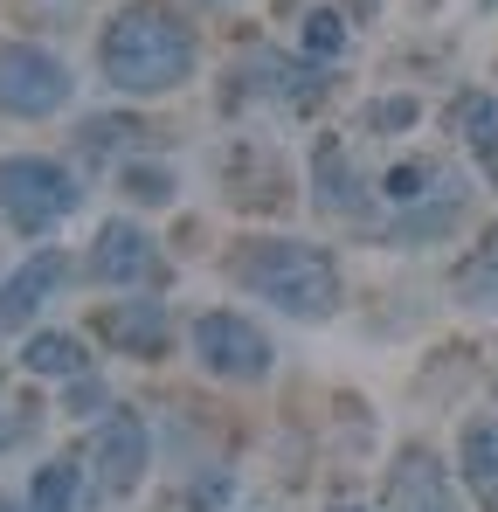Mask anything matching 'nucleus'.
Returning a JSON list of instances; mask_svg holds the SVG:
<instances>
[{
    "instance_id": "f257e3e1",
    "label": "nucleus",
    "mask_w": 498,
    "mask_h": 512,
    "mask_svg": "<svg viewBox=\"0 0 498 512\" xmlns=\"http://www.w3.org/2000/svg\"><path fill=\"white\" fill-rule=\"evenodd\" d=\"M104 77L125 97H160V90L194 77V35L160 0H132L104 28Z\"/></svg>"
},
{
    "instance_id": "b1692460",
    "label": "nucleus",
    "mask_w": 498,
    "mask_h": 512,
    "mask_svg": "<svg viewBox=\"0 0 498 512\" xmlns=\"http://www.w3.org/2000/svg\"><path fill=\"white\" fill-rule=\"evenodd\" d=\"M0 512H14V506H7V499H0Z\"/></svg>"
},
{
    "instance_id": "4468645a",
    "label": "nucleus",
    "mask_w": 498,
    "mask_h": 512,
    "mask_svg": "<svg viewBox=\"0 0 498 512\" xmlns=\"http://www.w3.org/2000/svg\"><path fill=\"white\" fill-rule=\"evenodd\" d=\"M457 132H464V146L478 153V167L498 180V97L492 90H464V97H457Z\"/></svg>"
},
{
    "instance_id": "7ed1b4c3",
    "label": "nucleus",
    "mask_w": 498,
    "mask_h": 512,
    "mask_svg": "<svg viewBox=\"0 0 498 512\" xmlns=\"http://www.w3.org/2000/svg\"><path fill=\"white\" fill-rule=\"evenodd\" d=\"M388 201H395V236L402 243H436L464 222L471 187H464V173L436 167V160H409V167L388 173Z\"/></svg>"
},
{
    "instance_id": "ddd939ff",
    "label": "nucleus",
    "mask_w": 498,
    "mask_h": 512,
    "mask_svg": "<svg viewBox=\"0 0 498 512\" xmlns=\"http://www.w3.org/2000/svg\"><path fill=\"white\" fill-rule=\"evenodd\" d=\"M395 499H402V512H457L429 450H409V457L395 464Z\"/></svg>"
},
{
    "instance_id": "5701e85b",
    "label": "nucleus",
    "mask_w": 498,
    "mask_h": 512,
    "mask_svg": "<svg viewBox=\"0 0 498 512\" xmlns=\"http://www.w3.org/2000/svg\"><path fill=\"white\" fill-rule=\"evenodd\" d=\"M332 512H367V506H332Z\"/></svg>"
},
{
    "instance_id": "2eb2a0df",
    "label": "nucleus",
    "mask_w": 498,
    "mask_h": 512,
    "mask_svg": "<svg viewBox=\"0 0 498 512\" xmlns=\"http://www.w3.org/2000/svg\"><path fill=\"white\" fill-rule=\"evenodd\" d=\"M21 367H28V374H49V381H77L90 360H83V346L70 340V333H28Z\"/></svg>"
},
{
    "instance_id": "393cba45",
    "label": "nucleus",
    "mask_w": 498,
    "mask_h": 512,
    "mask_svg": "<svg viewBox=\"0 0 498 512\" xmlns=\"http://www.w3.org/2000/svg\"><path fill=\"white\" fill-rule=\"evenodd\" d=\"M485 7H498V0H485Z\"/></svg>"
},
{
    "instance_id": "39448f33",
    "label": "nucleus",
    "mask_w": 498,
    "mask_h": 512,
    "mask_svg": "<svg viewBox=\"0 0 498 512\" xmlns=\"http://www.w3.org/2000/svg\"><path fill=\"white\" fill-rule=\"evenodd\" d=\"M70 104V70L35 42H0V111L7 118H56Z\"/></svg>"
},
{
    "instance_id": "aec40b11",
    "label": "nucleus",
    "mask_w": 498,
    "mask_h": 512,
    "mask_svg": "<svg viewBox=\"0 0 498 512\" xmlns=\"http://www.w3.org/2000/svg\"><path fill=\"white\" fill-rule=\"evenodd\" d=\"M222 499H229V478H208V485H187V506H194V512H215Z\"/></svg>"
},
{
    "instance_id": "f8f14e48",
    "label": "nucleus",
    "mask_w": 498,
    "mask_h": 512,
    "mask_svg": "<svg viewBox=\"0 0 498 512\" xmlns=\"http://www.w3.org/2000/svg\"><path fill=\"white\" fill-rule=\"evenodd\" d=\"M457 457H464V492L478 499V512H498V423H464V443H457Z\"/></svg>"
},
{
    "instance_id": "6e6552de",
    "label": "nucleus",
    "mask_w": 498,
    "mask_h": 512,
    "mask_svg": "<svg viewBox=\"0 0 498 512\" xmlns=\"http://www.w3.org/2000/svg\"><path fill=\"white\" fill-rule=\"evenodd\" d=\"M153 256H160L153 236L118 215V222H104L97 243H90V277H97V284H139V277L153 270Z\"/></svg>"
},
{
    "instance_id": "f3484780",
    "label": "nucleus",
    "mask_w": 498,
    "mask_h": 512,
    "mask_svg": "<svg viewBox=\"0 0 498 512\" xmlns=\"http://www.w3.org/2000/svg\"><path fill=\"white\" fill-rule=\"evenodd\" d=\"M77 457H56V464H42L35 471V485H28V512H70L77 506Z\"/></svg>"
},
{
    "instance_id": "4be33fe9",
    "label": "nucleus",
    "mask_w": 498,
    "mask_h": 512,
    "mask_svg": "<svg viewBox=\"0 0 498 512\" xmlns=\"http://www.w3.org/2000/svg\"><path fill=\"white\" fill-rule=\"evenodd\" d=\"M97 402H104V395H97V381H77V388H70V409H77V416H90Z\"/></svg>"
},
{
    "instance_id": "dca6fc26",
    "label": "nucleus",
    "mask_w": 498,
    "mask_h": 512,
    "mask_svg": "<svg viewBox=\"0 0 498 512\" xmlns=\"http://www.w3.org/2000/svg\"><path fill=\"white\" fill-rule=\"evenodd\" d=\"M457 298L478 305V312H498V229L478 236V256L457 270Z\"/></svg>"
},
{
    "instance_id": "9b49d317",
    "label": "nucleus",
    "mask_w": 498,
    "mask_h": 512,
    "mask_svg": "<svg viewBox=\"0 0 498 512\" xmlns=\"http://www.w3.org/2000/svg\"><path fill=\"white\" fill-rule=\"evenodd\" d=\"M312 201L332 208V215H360V201H367V180L353 173L346 146H332V139L312 153Z\"/></svg>"
},
{
    "instance_id": "412c9836",
    "label": "nucleus",
    "mask_w": 498,
    "mask_h": 512,
    "mask_svg": "<svg viewBox=\"0 0 498 512\" xmlns=\"http://www.w3.org/2000/svg\"><path fill=\"white\" fill-rule=\"evenodd\" d=\"M125 187H132V194H166L173 180H166L160 167H153V173H146V167H132V173H125Z\"/></svg>"
},
{
    "instance_id": "6ab92c4d",
    "label": "nucleus",
    "mask_w": 498,
    "mask_h": 512,
    "mask_svg": "<svg viewBox=\"0 0 498 512\" xmlns=\"http://www.w3.org/2000/svg\"><path fill=\"white\" fill-rule=\"evenodd\" d=\"M409 118H415V97H388V104H374V111H367V125H374V132H402Z\"/></svg>"
},
{
    "instance_id": "20e7f679",
    "label": "nucleus",
    "mask_w": 498,
    "mask_h": 512,
    "mask_svg": "<svg viewBox=\"0 0 498 512\" xmlns=\"http://www.w3.org/2000/svg\"><path fill=\"white\" fill-rule=\"evenodd\" d=\"M77 201H83V187L70 167H56V160H0V215L21 236L56 229L63 215H77Z\"/></svg>"
},
{
    "instance_id": "9d476101",
    "label": "nucleus",
    "mask_w": 498,
    "mask_h": 512,
    "mask_svg": "<svg viewBox=\"0 0 498 512\" xmlns=\"http://www.w3.org/2000/svg\"><path fill=\"white\" fill-rule=\"evenodd\" d=\"M97 333L118 346V353H166L173 340V319H166V305H111V312H97Z\"/></svg>"
},
{
    "instance_id": "f03ea898",
    "label": "nucleus",
    "mask_w": 498,
    "mask_h": 512,
    "mask_svg": "<svg viewBox=\"0 0 498 512\" xmlns=\"http://www.w3.org/2000/svg\"><path fill=\"white\" fill-rule=\"evenodd\" d=\"M229 277L256 291L263 305L291 312V319H332L339 305V263H332L319 243H243L229 256Z\"/></svg>"
},
{
    "instance_id": "423d86ee",
    "label": "nucleus",
    "mask_w": 498,
    "mask_h": 512,
    "mask_svg": "<svg viewBox=\"0 0 498 512\" xmlns=\"http://www.w3.org/2000/svg\"><path fill=\"white\" fill-rule=\"evenodd\" d=\"M194 360L222 381H263L270 374V340L243 312H201L194 319Z\"/></svg>"
},
{
    "instance_id": "1a4fd4ad",
    "label": "nucleus",
    "mask_w": 498,
    "mask_h": 512,
    "mask_svg": "<svg viewBox=\"0 0 498 512\" xmlns=\"http://www.w3.org/2000/svg\"><path fill=\"white\" fill-rule=\"evenodd\" d=\"M63 284V250H42V256H28L7 284H0V333H14V326H28L35 319V305L49 298Z\"/></svg>"
},
{
    "instance_id": "a211bd4d",
    "label": "nucleus",
    "mask_w": 498,
    "mask_h": 512,
    "mask_svg": "<svg viewBox=\"0 0 498 512\" xmlns=\"http://www.w3.org/2000/svg\"><path fill=\"white\" fill-rule=\"evenodd\" d=\"M298 49H305V63H312V56L332 63V56L346 49V21H339L332 7H312V14H305V28H298Z\"/></svg>"
},
{
    "instance_id": "0eeeda50",
    "label": "nucleus",
    "mask_w": 498,
    "mask_h": 512,
    "mask_svg": "<svg viewBox=\"0 0 498 512\" xmlns=\"http://www.w3.org/2000/svg\"><path fill=\"white\" fill-rule=\"evenodd\" d=\"M97 478H104V492H132L139 478H146V457H153V436H146V423L132 416V409H118L111 423L97 429Z\"/></svg>"
}]
</instances>
